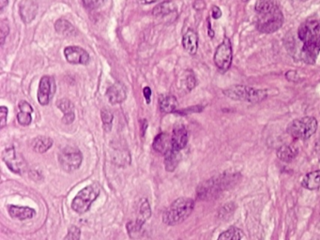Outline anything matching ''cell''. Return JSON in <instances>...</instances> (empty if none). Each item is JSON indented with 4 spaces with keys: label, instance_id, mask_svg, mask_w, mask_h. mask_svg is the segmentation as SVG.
<instances>
[{
    "label": "cell",
    "instance_id": "obj_18",
    "mask_svg": "<svg viewBox=\"0 0 320 240\" xmlns=\"http://www.w3.org/2000/svg\"><path fill=\"white\" fill-rule=\"evenodd\" d=\"M153 148L162 154H166L172 149V140L166 133H161L155 137L153 141Z\"/></svg>",
    "mask_w": 320,
    "mask_h": 240
},
{
    "label": "cell",
    "instance_id": "obj_45",
    "mask_svg": "<svg viewBox=\"0 0 320 240\" xmlns=\"http://www.w3.org/2000/svg\"><path fill=\"white\" fill-rule=\"evenodd\" d=\"M244 1H247V0H244Z\"/></svg>",
    "mask_w": 320,
    "mask_h": 240
},
{
    "label": "cell",
    "instance_id": "obj_40",
    "mask_svg": "<svg viewBox=\"0 0 320 240\" xmlns=\"http://www.w3.org/2000/svg\"><path fill=\"white\" fill-rule=\"evenodd\" d=\"M194 7H195V9H196V10H200V9H204L205 4H204V2L202 0H196L195 4H194Z\"/></svg>",
    "mask_w": 320,
    "mask_h": 240
},
{
    "label": "cell",
    "instance_id": "obj_37",
    "mask_svg": "<svg viewBox=\"0 0 320 240\" xmlns=\"http://www.w3.org/2000/svg\"><path fill=\"white\" fill-rule=\"evenodd\" d=\"M74 117H76L74 112H72V113H70V114L64 115L63 118H62V121H63V123H65V124H71V123L73 122Z\"/></svg>",
    "mask_w": 320,
    "mask_h": 240
},
{
    "label": "cell",
    "instance_id": "obj_17",
    "mask_svg": "<svg viewBox=\"0 0 320 240\" xmlns=\"http://www.w3.org/2000/svg\"><path fill=\"white\" fill-rule=\"evenodd\" d=\"M182 45L190 55H196L198 48V37L193 29H189L182 38Z\"/></svg>",
    "mask_w": 320,
    "mask_h": 240
},
{
    "label": "cell",
    "instance_id": "obj_30",
    "mask_svg": "<svg viewBox=\"0 0 320 240\" xmlns=\"http://www.w3.org/2000/svg\"><path fill=\"white\" fill-rule=\"evenodd\" d=\"M104 1L105 0H82L83 5L89 10H94V9L100 8L104 3Z\"/></svg>",
    "mask_w": 320,
    "mask_h": 240
},
{
    "label": "cell",
    "instance_id": "obj_32",
    "mask_svg": "<svg viewBox=\"0 0 320 240\" xmlns=\"http://www.w3.org/2000/svg\"><path fill=\"white\" fill-rule=\"evenodd\" d=\"M102 119H103V124L106 127L110 128L111 124L113 122V115L108 109H103L102 111Z\"/></svg>",
    "mask_w": 320,
    "mask_h": 240
},
{
    "label": "cell",
    "instance_id": "obj_2",
    "mask_svg": "<svg viewBox=\"0 0 320 240\" xmlns=\"http://www.w3.org/2000/svg\"><path fill=\"white\" fill-rule=\"evenodd\" d=\"M298 37L304 44L303 59L308 64H314L320 52V20L304 23L298 28Z\"/></svg>",
    "mask_w": 320,
    "mask_h": 240
},
{
    "label": "cell",
    "instance_id": "obj_38",
    "mask_svg": "<svg viewBox=\"0 0 320 240\" xmlns=\"http://www.w3.org/2000/svg\"><path fill=\"white\" fill-rule=\"evenodd\" d=\"M221 16H222V11L220 10V8L217 6H213L212 7V17L214 19H219Z\"/></svg>",
    "mask_w": 320,
    "mask_h": 240
},
{
    "label": "cell",
    "instance_id": "obj_13",
    "mask_svg": "<svg viewBox=\"0 0 320 240\" xmlns=\"http://www.w3.org/2000/svg\"><path fill=\"white\" fill-rule=\"evenodd\" d=\"M19 13L23 22H32L38 13V5L33 0H23L19 5Z\"/></svg>",
    "mask_w": 320,
    "mask_h": 240
},
{
    "label": "cell",
    "instance_id": "obj_20",
    "mask_svg": "<svg viewBox=\"0 0 320 240\" xmlns=\"http://www.w3.org/2000/svg\"><path fill=\"white\" fill-rule=\"evenodd\" d=\"M9 213L13 218H17L20 221L31 218L35 216V210L32 208L27 207H17V206H10Z\"/></svg>",
    "mask_w": 320,
    "mask_h": 240
},
{
    "label": "cell",
    "instance_id": "obj_34",
    "mask_svg": "<svg viewBox=\"0 0 320 240\" xmlns=\"http://www.w3.org/2000/svg\"><path fill=\"white\" fill-rule=\"evenodd\" d=\"M185 83H186V88H187V89H188L189 91L193 90V89L195 88V87L196 86V79L193 72H189V73L186 75Z\"/></svg>",
    "mask_w": 320,
    "mask_h": 240
},
{
    "label": "cell",
    "instance_id": "obj_16",
    "mask_svg": "<svg viewBox=\"0 0 320 240\" xmlns=\"http://www.w3.org/2000/svg\"><path fill=\"white\" fill-rule=\"evenodd\" d=\"M3 159L6 164L9 166V168L13 171L14 173L20 174L24 167L23 159L17 158L16 152L14 148H8L3 153Z\"/></svg>",
    "mask_w": 320,
    "mask_h": 240
},
{
    "label": "cell",
    "instance_id": "obj_7",
    "mask_svg": "<svg viewBox=\"0 0 320 240\" xmlns=\"http://www.w3.org/2000/svg\"><path fill=\"white\" fill-rule=\"evenodd\" d=\"M232 180H233L232 176L230 175L228 176L227 175H219L216 177H213L212 179L208 180L198 189V196L202 199L215 196L222 190L227 189L228 183L231 182Z\"/></svg>",
    "mask_w": 320,
    "mask_h": 240
},
{
    "label": "cell",
    "instance_id": "obj_39",
    "mask_svg": "<svg viewBox=\"0 0 320 240\" xmlns=\"http://www.w3.org/2000/svg\"><path fill=\"white\" fill-rule=\"evenodd\" d=\"M143 93H144V97L146 98L147 104H149L150 103V97H152V89L148 88V87H146V88L143 89Z\"/></svg>",
    "mask_w": 320,
    "mask_h": 240
},
{
    "label": "cell",
    "instance_id": "obj_19",
    "mask_svg": "<svg viewBox=\"0 0 320 240\" xmlns=\"http://www.w3.org/2000/svg\"><path fill=\"white\" fill-rule=\"evenodd\" d=\"M298 148L292 145H284L278 148L277 157L285 163H290L298 156Z\"/></svg>",
    "mask_w": 320,
    "mask_h": 240
},
{
    "label": "cell",
    "instance_id": "obj_25",
    "mask_svg": "<svg viewBox=\"0 0 320 240\" xmlns=\"http://www.w3.org/2000/svg\"><path fill=\"white\" fill-rule=\"evenodd\" d=\"M53 146V140L46 136H39L33 140L32 148L36 152H46Z\"/></svg>",
    "mask_w": 320,
    "mask_h": 240
},
{
    "label": "cell",
    "instance_id": "obj_33",
    "mask_svg": "<svg viewBox=\"0 0 320 240\" xmlns=\"http://www.w3.org/2000/svg\"><path fill=\"white\" fill-rule=\"evenodd\" d=\"M80 235H81V231L76 227V226H71L68 232L67 235V239L68 240H79L80 239Z\"/></svg>",
    "mask_w": 320,
    "mask_h": 240
},
{
    "label": "cell",
    "instance_id": "obj_4",
    "mask_svg": "<svg viewBox=\"0 0 320 240\" xmlns=\"http://www.w3.org/2000/svg\"><path fill=\"white\" fill-rule=\"evenodd\" d=\"M223 94L234 101L246 102L250 104H258L268 97L266 89H257L241 85L230 87L223 91Z\"/></svg>",
    "mask_w": 320,
    "mask_h": 240
},
{
    "label": "cell",
    "instance_id": "obj_9",
    "mask_svg": "<svg viewBox=\"0 0 320 240\" xmlns=\"http://www.w3.org/2000/svg\"><path fill=\"white\" fill-rule=\"evenodd\" d=\"M82 154L77 148L67 147L60 154V164L66 172L78 169L82 164Z\"/></svg>",
    "mask_w": 320,
    "mask_h": 240
},
{
    "label": "cell",
    "instance_id": "obj_36",
    "mask_svg": "<svg viewBox=\"0 0 320 240\" xmlns=\"http://www.w3.org/2000/svg\"><path fill=\"white\" fill-rule=\"evenodd\" d=\"M19 109L21 112H25V113H29L31 114L33 112V108L30 106V104L27 103L26 101H22L19 103Z\"/></svg>",
    "mask_w": 320,
    "mask_h": 240
},
{
    "label": "cell",
    "instance_id": "obj_41",
    "mask_svg": "<svg viewBox=\"0 0 320 240\" xmlns=\"http://www.w3.org/2000/svg\"><path fill=\"white\" fill-rule=\"evenodd\" d=\"M208 26H209V35H210L211 38H213V37H214V32H213V30H212V25H211L210 20H208Z\"/></svg>",
    "mask_w": 320,
    "mask_h": 240
},
{
    "label": "cell",
    "instance_id": "obj_28",
    "mask_svg": "<svg viewBox=\"0 0 320 240\" xmlns=\"http://www.w3.org/2000/svg\"><path fill=\"white\" fill-rule=\"evenodd\" d=\"M58 107L64 113V115L72 113V112H73V108H74V107H73V104H71L69 99H66V98L61 99V101H60V102L58 103Z\"/></svg>",
    "mask_w": 320,
    "mask_h": 240
},
{
    "label": "cell",
    "instance_id": "obj_42",
    "mask_svg": "<svg viewBox=\"0 0 320 240\" xmlns=\"http://www.w3.org/2000/svg\"><path fill=\"white\" fill-rule=\"evenodd\" d=\"M8 0H0V7H1V11L4 10L6 6L8 5Z\"/></svg>",
    "mask_w": 320,
    "mask_h": 240
},
{
    "label": "cell",
    "instance_id": "obj_11",
    "mask_svg": "<svg viewBox=\"0 0 320 240\" xmlns=\"http://www.w3.org/2000/svg\"><path fill=\"white\" fill-rule=\"evenodd\" d=\"M55 92V83L53 77H42L38 90V101L41 105H47Z\"/></svg>",
    "mask_w": 320,
    "mask_h": 240
},
{
    "label": "cell",
    "instance_id": "obj_1",
    "mask_svg": "<svg viewBox=\"0 0 320 240\" xmlns=\"http://www.w3.org/2000/svg\"><path fill=\"white\" fill-rule=\"evenodd\" d=\"M255 12V27L258 31L271 34L282 28L284 15L275 0H257Z\"/></svg>",
    "mask_w": 320,
    "mask_h": 240
},
{
    "label": "cell",
    "instance_id": "obj_26",
    "mask_svg": "<svg viewBox=\"0 0 320 240\" xmlns=\"http://www.w3.org/2000/svg\"><path fill=\"white\" fill-rule=\"evenodd\" d=\"M178 164H179L178 151H175L173 149H171L170 151L165 154V158H164L165 169L167 170L168 172H172L176 169Z\"/></svg>",
    "mask_w": 320,
    "mask_h": 240
},
{
    "label": "cell",
    "instance_id": "obj_44",
    "mask_svg": "<svg viewBox=\"0 0 320 240\" xmlns=\"http://www.w3.org/2000/svg\"><path fill=\"white\" fill-rule=\"evenodd\" d=\"M299 1H302V2H305V1H307V0H299Z\"/></svg>",
    "mask_w": 320,
    "mask_h": 240
},
{
    "label": "cell",
    "instance_id": "obj_6",
    "mask_svg": "<svg viewBox=\"0 0 320 240\" xmlns=\"http://www.w3.org/2000/svg\"><path fill=\"white\" fill-rule=\"evenodd\" d=\"M100 188L98 186H87L78 192V194L72 201L71 208L76 212L79 214L87 212L91 207L92 203L98 198Z\"/></svg>",
    "mask_w": 320,
    "mask_h": 240
},
{
    "label": "cell",
    "instance_id": "obj_24",
    "mask_svg": "<svg viewBox=\"0 0 320 240\" xmlns=\"http://www.w3.org/2000/svg\"><path fill=\"white\" fill-rule=\"evenodd\" d=\"M177 11V6L172 1H164L154 8L152 14L154 16H164Z\"/></svg>",
    "mask_w": 320,
    "mask_h": 240
},
{
    "label": "cell",
    "instance_id": "obj_5",
    "mask_svg": "<svg viewBox=\"0 0 320 240\" xmlns=\"http://www.w3.org/2000/svg\"><path fill=\"white\" fill-rule=\"evenodd\" d=\"M317 120L313 116H304L295 119L288 126V133L297 140H307L317 130Z\"/></svg>",
    "mask_w": 320,
    "mask_h": 240
},
{
    "label": "cell",
    "instance_id": "obj_31",
    "mask_svg": "<svg viewBox=\"0 0 320 240\" xmlns=\"http://www.w3.org/2000/svg\"><path fill=\"white\" fill-rule=\"evenodd\" d=\"M17 119L18 122L23 126H28L31 123V114L29 113H25V112H20L17 115Z\"/></svg>",
    "mask_w": 320,
    "mask_h": 240
},
{
    "label": "cell",
    "instance_id": "obj_10",
    "mask_svg": "<svg viewBox=\"0 0 320 240\" xmlns=\"http://www.w3.org/2000/svg\"><path fill=\"white\" fill-rule=\"evenodd\" d=\"M152 216V209L147 199H143L140 203L139 213L136 222H130L127 224V229L131 237H137L141 233L142 227L146 221Z\"/></svg>",
    "mask_w": 320,
    "mask_h": 240
},
{
    "label": "cell",
    "instance_id": "obj_15",
    "mask_svg": "<svg viewBox=\"0 0 320 240\" xmlns=\"http://www.w3.org/2000/svg\"><path fill=\"white\" fill-rule=\"evenodd\" d=\"M106 96L108 98L110 104H121L124 102L127 97L126 88L120 83H116L113 86H111L106 91Z\"/></svg>",
    "mask_w": 320,
    "mask_h": 240
},
{
    "label": "cell",
    "instance_id": "obj_8",
    "mask_svg": "<svg viewBox=\"0 0 320 240\" xmlns=\"http://www.w3.org/2000/svg\"><path fill=\"white\" fill-rule=\"evenodd\" d=\"M232 58H233V53H232V46H231L230 39L228 38H224L222 44L218 46L216 52L214 54V57H213L214 63L217 66L220 71H227L231 66Z\"/></svg>",
    "mask_w": 320,
    "mask_h": 240
},
{
    "label": "cell",
    "instance_id": "obj_3",
    "mask_svg": "<svg viewBox=\"0 0 320 240\" xmlns=\"http://www.w3.org/2000/svg\"><path fill=\"white\" fill-rule=\"evenodd\" d=\"M194 208L195 202L190 198H179L163 212V223L167 225L180 224L190 216Z\"/></svg>",
    "mask_w": 320,
    "mask_h": 240
},
{
    "label": "cell",
    "instance_id": "obj_35",
    "mask_svg": "<svg viewBox=\"0 0 320 240\" xmlns=\"http://www.w3.org/2000/svg\"><path fill=\"white\" fill-rule=\"evenodd\" d=\"M7 115H8V109L5 106H1L0 108V127H5L7 123Z\"/></svg>",
    "mask_w": 320,
    "mask_h": 240
},
{
    "label": "cell",
    "instance_id": "obj_23",
    "mask_svg": "<svg viewBox=\"0 0 320 240\" xmlns=\"http://www.w3.org/2000/svg\"><path fill=\"white\" fill-rule=\"evenodd\" d=\"M54 28L57 32L65 36V37H71L76 34V29L71 23L67 21L65 19H60L54 24Z\"/></svg>",
    "mask_w": 320,
    "mask_h": 240
},
{
    "label": "cell",
    "instance_id": "obj_27",
    "mask_svg": "<svg viewBox=\"0 0 320 240\" xmlns=\"http://www.w3.org/2000/svg\"><path fill=\"white\" fill-rule=\"evenodd\" d=\"M242 233L237 227H230L219 235L217 240H240Z\"/></svg>",
    "mask_w": 320,
    "mask_h": 240
},
{
    "label": "cell",
    "instance_id": "obj_43",
    "mask_svg": "<svg viewBox=\"0 0 320 240\" xmlns=\"http://www.w3.org/2000/svg\"><path fill=\"white\" fill-rule=\"evenodd\" d=\"M156 0H144V2L145 3H153V2H155Z\"/></svg>",
    "mask_w": 320,
    "mask_h": 240
},
{
    "label": "cell",
    "instance_id": "obj_29",
    "mask_svg": "<svg viewBox=\"0 0 320 240\" xmlns=\"http://www.w3.org/2000/svg\"><path fill=\"white\" fill-rule=\"evenodd\" d=\"M10 32V28H9V25L8 22L6 20H2L0 23V44H4L5 42V38Z\"/></svg>",
    "mask_w": 320,
    "mask_h": 240
},
{
    "label": "cell",
    "instance_id": "obj_12",
    "mask_svg": "<svg viewBox=\"0 0 320 240\" xmlns=\"http://www.w3.org/2000/svg\"><path fill=\"white\" fill-rule=\"evenodd\" d=\"M66 59L71 64L87 65L90 61V57L87 51L78 46H68L64 50Z\"/></svg>",
    "mask_w": 320,
    "mask_h": 240
},
{
    "label": "cell",
    "instance_id": "obj_14",
    "mask_svg": "<svg viewBox=\"0 0 320 240\" xmlns=\"http://www.w3.org/2000/svg\"><path fill=\"white\" fill-rule=\"evenodd\" d=\"M172 140V149L175 151L181 150L184 148L188 142V131L183 126L176 127L173 131V135L171 137Z\"/></svg>",
    "mask_w": 320,
    "mask_h": 240
},
{
    "label": "cell",
    "instance_id": "obj_21",
    "mask_svg": "<svg viewBox=\"0 0 320 240\" xmlns=\"http://www.w3.org/2000/svg\"><path fill=\"white\" fill-rule=\"evenodd\" d=\"M302 185L310 191H315L320 189V170L308 173L303 178Z\"/></svg>",
    "mask_w": 320,
    "mask_h": 240
},
{
    "label": "cell",
    "instance_id": "obj_22",
    "mask_svg": "<svg viewBox=\"0 0 320 240\" xmlns=\"http://www.w3.org/2000/svg\"><path fill=\"white\" fill-rule=\"evenodd\" d=\"M160 109L165 114L173 113L178 107V101L175 96L172 95H162L160 101Z\"/></svg>",
    "mask_w": 320,
    "mask_h": 240
}]
</instances>
